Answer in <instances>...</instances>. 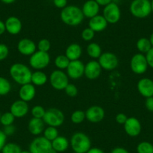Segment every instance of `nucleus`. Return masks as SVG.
<instances>
[{
  "label": "nucleus",
  "mask_w": 153,
  "mask_h": 153,
  "mask_svg": "<svg viewBox=\"0 0 153 153\" xmlns=\"http://www.w3.org/2000/svg\"><path fill=\"white\" fill-rule=\"evenodd\" d=\"M85 64L80 59L70 61L66 68V74L69 78L72 80H78L84 75Z\"/></svg>",
  "instance_id": "12"
},
{
  "label": "nucleus",
  "mask_w": 153,
  "mask_h": 153,
  "mask_svg": "<svg viewBox=\"0 0 153 153\" xmlns=\"http://www.w3.org/2000/svg\"><path fill=\"white\" fill-rule=\"evenodd\" d=\"M86 120L92 123H98L105 117V111L98 105H92L85 111Z\"/></svg>",
  "instance_id": "14"
},
{
  "label": "nucleus",
  "mask_w": 153,
  "mask_h": 153,
  "mask_svg": "<svg viewBox=\"0 0 153 153\" xmlns=\"http://www.w3.org/2000/svg\"><path fill=\"white\" fill-rule=\"evenodd\" d=\"M86 120V113L85 111L81 110H74L71 115V121L72 123L78 125L84 122Z\"/></svg>",
  "instance_id": "30"
},
{
  "label": "nucleus",
  "mask_w": 153,
  "mask_h": 153,
  "mask_svg": "<svg viewBox=\"0 0 153 153\" xmlns=\"http://www.w3.org/2000/svg\"><path fill=\"white\" fill-rule=\"evenodd\" d=\"M149 67L153 68V48H152L145 55Z\"/></svg>",
  "instance_id": "42"
},
{
  "label": "nucleus",
  "mask_w": 153,
  "mask_h": 153,
  "mask_svg": "<svg viewBox=\"0 0 153 153\" xmlns=\"http://www.w3.org/2000/svg\"><path fill=\"white\" fill-rule=\"evenodd\" d=\"M108 26V23L103 15H98L89 19V27L95 32H101L105 30Z\"/></svg>",
  "instance_id": "22"
},
{
  "label": "nucleus",
  "mask_w": 153,
  "mask_h": 153,
  "mask_svg": "<svg viewBox=\"0 0 153 153\" xmlns=\"http://www.w3.org/2000/svg\"><path fill=\"white\" fill-rule=\"evenodd\" d=\"M95 1L99 5V6L103 7H105L106 5H109L113 2V0H95Z\"/></svg>",
  "instance_id": "48"
},
{
  "label": "nucleus",
  "mask_w": 153,
  "mask_h": 153,
  "mask_svg": "<svg viewBox=\"0 0 153 153\" xmlns=\"http://www.w3.org/2000/svg\"><path fill=\"white\" fill-rule=\"evenodd\" d=\"M59 135V131L57 128L53 127V126H48L45 128L43 131V136L51 142L55 140Z\"/></svg>",
  "instance_id": "32"
},
{
  "label": "nucleus",
  "mask_w": 153,
  "mask_h": 153,
  "mask_svg": "<svg viewBox=\"0 0 153 153\" xmlns=\"http://www.w3.org/2000/svg\"><path fill=\"white\" fill-rule=\"evenodd\" d=\"M51 143H52L53 149H54L58 153L67 151L70 146V141L65 137L59 136V135L55 140H53Z\"/></svg>",
  "instance_id": "25"
},
{
  "label": "nucleus",
  "mask_w": 153,
  "mask_h": 153,
  "mask_svg": "<svg viewBox=\"0 0 153 153\" xmlns=\"http://www.w3.org/2000/svg\"><path fill=\"white\" fill-rule=\"evenodd\" d=\"M101 68L110 71L117 68L120 64V60L117 56L112 52H104L101 53L98 59Z\"/></svg>",
  "instance_id": "10"
},
{
  "label": "nucleus",
  "mask_w": 153,
  "mask_h": 153,
  "mask_svg": "<svg viewBox=\"0 0 153 153\" xmlns=\"http://www.w3.org/2000/svg\"><path fill=\"white\" fill-rule=\"evenodd\" d=\"M17 48L21 55L30 56L37 51V45L32 39L24 38L19 41Z\"/></svg>",
  "instance_id": "16"
},
{
  "label": "nucleus",
  "mask_w": 153,
  "mask_h": 153,
  "mask_svg": "<svg viewBox=\"0 0 153 153\" xmlns=\"http://www.w3.org/2000/svg\"><path fill=\"white\" fill-rule=\"evenodd\" d=\"M49 82L54 89L58 91L64 90L69 83V77L67 74L62 70H54L49 76Z\"/></svg>",
  "instance_id": "7"
},
{
  "label": "nucleus",
  "mask_w": 153,
  "mask_h": 153,
  "mask_svg": "<svg viewBox=\"0 0 153 153\" xmlns=\"http://www.w3.org/2000/svg\"><path fill=\"white\" fill-rule=\"evenodd\" d=\"M123 126L125 132L131 137H137L142 131V125L140 120L136 117H128L127 121Z\"/></svg>",
  "instance_id": "13"
},
{
  "label": "nucleus",
  "mask_w": 153,
  "mask_h": 153,
  "mask_svg": "<svg viewBox=\"0 0 153 153\" xmlns=\"http://www.w3.org/2000/svg\"><path fill=\"white\" fill-rule=\"evenodd\" d=\"M149 39L150 42H151L152 46V48H153V32L151 34V35H150V37H149Z\"/></svg>",
  "instance_id": "52"
},
{
  "label": "nucleus",
  "mask_w": 153,
  "mask_h": 153,
  "mask_svg": "<svg viewBox=\"0 0 153 153\" xmlns=\"http://www.w3.org/2000/svg\"><path fill=\"white\" fill-rule=\"evenodd\" d=\"M45 122L42 119L32 117L28 123V130L31 134L34 136H39L45 130Z\"/></svg>",
  "instance_id": "23"
},
{
  "label": "nucleus",
  "mask_w": 153,
  "mask_h": 153,
  "mask_svg": "<svg viewBox=\"0 0 153 153\" xmlns=\"http://www.w3.org/2000/svg\"><path fill=\"white\" fill-rule=\"evenodd\" d=\"M148 63L144 54L138 53L134 54L130 60V68L132 72L141 75L145 74L148 69Z\"/></svg>",
  "instance_id": "11"
},
{
  "label": "nucleus",
  "mask_w": 153,
  "mask_h": 153,
  "mask_svg": "<svg viewBox=\"0 0 153 153\" xmlns=\"http://www.w3.org/2000/svg\"><path fill=\"white\" fill-rule=\"evenodd\" d=\"M70 146L74 152L86 153L92 147V142L86 134L76 132L71 137Z\"/></svg>",
  "instance_id": "3"
},
{
  "label": "nucleus",
  "mask_w": 153,
  "mask_h": 153,
  "mask_svg": "<svg viewBox=\"0 0 153 153\" xmlns=\"http://www.w3.org/2000/svg\"><path fill=\"white\" fill-rule=\"evenodd\" d=\"M95 32L90 28H85L81 32V38L84 42H91L95 38Z\"/></svg>",
  "instance_id": "38"
},
{
  "label": "nucleus",
  "mask_w": 153,
  "mask_h": 153,
  "mask_svg": "<svg viewBox=\"0 0 153 153\" xmlns=\"http://www.w3.org/2000/svg\"><path fill=\"white\" fill-rule=\"evenodd\" d=\"M21 147L15 143H6L2 149V153H20Z\"/></svg>",
  "instance_id": "34"
},
{
  "label": "nucleus",
  "mask_w": 153,
  "mask_h": 153,
  "mask_svg": "<svg viewBox=\"0 0 153 153\" xmlns=\"http://www.w3.org/2000/svg\"><path fill=\"white\" fill-rule=\"evenodd\" d=\"M64 90L65 92L66 95L68 97H71V98L76 97L78 94V89L73 83H68Z\"/></svg>",
  "instance_id": "39"
},
{
  "label": "nucleus",
  "mask_w": 153,
  "mask_h": 153,
  "mask_svg": "<svg viewBox=\"0 0 153 153\" xmlns=\"http://www.w3.org/2000/svg\"><path fill=\"white\" fill-rule=\"evenodd\" d=\"M127 120L128 117L123 113H117V114L116 115V117H115L116 122L120 125H124L125 123H126V122L127 121Z\"/></svg>",
  "instance_id": "41"
},
{
  "label": "nucleus",
  "mask_w": 153,
  "mask_h": 153,
  "mask_svg": "<svg viewBox=\"0 0 153 153\" xmlns=\"http://www.w3.org/2000/svg\"><path fill=\"white\" fill-rule=\"evenodd\" d=\"M145 107L148 111L153 112V97L146 98Z\"/></svg>",
  "instance_id": "45"
},
{
  "label": "nucleus",
  "mask_w": 153,
  "mask_h": 153,
  "mask_svg": "<svg viewBox=\"0 0 153 153\" xmlns=\"http://www.w3.org/2000/svg\"><path fill=\"white\" fill-rule=\"evenodd\" d=\"M83 54V49L79 44L72 43L67 47L65 55L70 61L80 59Z\"/></svg>",
  "instance_id": "24"
},
{
  "label": "nucleus",
  "mask_w": 153,
  "mask_h": 153,
  "mask_svg": "<svg viewBox=\"0 0 153 153\" xmlns=\"http://www.w3.org/2000/svg\"><path fill=\"white\" fill-rule=\"evenodd\" d=\"M4 131V133L6 134V136H11L13 135L16 131V128L14 127L13 125H10V126H4V129L2 130Z\"/></svg>",
  "instance_id": "44"
},
{
  "label": "nucleus",
  "mask_w": 153,
  "mask_h": 153,
  "mask_svg": "<svg viewBox=\"0 0 153 153\" xmlns=\"http://www.w3.org/2000/svg\"><path fill=\"white\" fill-rule=\"evenodd\" d=\"M11 90V84L9 80L0 76V96L7 95Z\"/></svg>",
  "instance_id": "31"
},
{
  "label": "nucleus",
  "mask_w": 153,
  "mask_h": 153,
  "mask_svg": "<svg viewBox=\"0 0 153 153\" xmlns=\"http://www.w3.org/2000/svg\"><path fill=\"white\" fill-rule=\"evenodd\" d=\"M53 3L54 6L56 7L57 8L63 9L67 6L68 0H53Z\"/></svg>",
  "instance_id": "43"
},
{
  "label": "nucleus",
  "mask_w": 153,
  "mask_h": 153,
  "mask_svg": "<svg viewBox=\"0 0 153 153\" xmlns=\"http://www.w3.org/2000/svg\"><path fill=\"white\" fill-rule=\"evenodd\" d=\"M6 141H7L6 134L4 133L3 131L0 130V152L2 151L4 146L6 144Z\"/></svg>",
  "instance_id": "46"
},
{
  "label": "nucleus",
  "mask_w": 153,
  "mask_h": 153,
  "mask_svg": "<svg viewBox=\"0 0 153 153\" xmlns=\"http://www.w3.org/2000/svg\"><path fill=\"white\" fill-rule=\"evenodd\" d=\"M73 153H77V152H74Z\"/></svg>",
  "instance_id": "56"
},
{
  "label": "nucleus",
  "mask_w": 153,
  "mask_h": 153,
  "mask_svg": "<svg viewBox=\"0 0 153 153\" xmlns=\"http://www.w3.org/2000/svg\"><path fill=\"white\" fill-rule=\"evenodd\" d=\"M60 18L63 23L69 26H77L83 23L84 15L81 8L76 5H67L62 9Z\"/></svg>",
  "instance_id": "1"
},
{
  "label": "nucleus",
  "mask_w": 153,
  "mask_h": 153,
  "mask_svg": "<svg viewBox=\"0 0 153 153\" xmlns=\"http://www.w3.org/2000/svg\"><path fill=\"white\" fill-rule=\"evenodd\" d=\"M46 110L42 105H35L31 110V114L32 117L38 119H43Z\"/></svg>",
  "instance_id": "36"
},
{
  "label": "nucleus",
  "mask_w": 153,
  "mask_h": 153,
  "mask_svg": "<svg viewBox=\"0 0 153 153\" xmlns=\"http://www.w3.org/2000/svg\"><path fill=\"white\" fill-rule=\"evenodd\" d=\"M86 153H105L104 152V150H102L101 149L98 148V147H91L89 149V151Z\"/></svg>",
  "instance_id": "49"
},
{
  "label": "nucleus",
  "mask_w": 153,
  "mask_h": 153,
  "mask_svg": "<svg viewBox=\"0 0 153 153\" xmlns=\"http://www.w3.org/2000/svg\"><path fill=\"white\" fill-rule=\"evenodd\" d=\"M29 65L36 71H42L46 68L51 63V56L48 52L36 51L29 59Z\"/></svg>",
  "instance_id": "6"
},
{
  "label": "nucleus",
  "mask_w": 153,
  "mask_h": 153,
  "mask_svg": "<svg viewBox=\"0 0 153 153\" xmlns=\"http://www.w3.org/2000/svg\"><path fill=\"white\" fill-rule=\"evenodd\" d=\"M14 120H15V117L11 112H5L3 114L1 115L0 123L3 126H10V125H13Z\"/></svg>",
  "instance_id": "35"
},
{
  "label": "nucleus",
  "mask_w": 153,
  "mask_h": 153,
  "mask_svg": "<svg viewBox=\"0 0 153 153\" xmlns=\"http://www.w3.org/2000/svg\"><path fill=\"white\" fill-rule=\"evenodd\" d=\"M136 47L137 51L143 54H146L152 48L149 39L147 38H139L136 43Z\"/></svg>",
  "instance_id": "28"
},
{
  "label": "nucleus",
  "mask_w": 153,
  "mask_h": 153,
  "mask_svg": "<svg viewBox=\"0 0 153 153\" xmlns=\"http://www.w3.org/2000/svg\"><path fill=\"white\" fill-rule=\"evenodd\" d=\"M102 15L108 24H116L121 19V10L116 2H112L104 7Z\"/></svg>",
  "instance_id": "9"
},
{
  "label": "nucleus",
  "mask_w": 153,
  "mask_h": 153,
  "mask_svg": "<svg viewBox=\"0 0 153 153\" xmlns=\"http://www.w3.org/2000/svg\"><path fill=\"white\" fill-rule=\"evenodd\" d=\"M0 119H1V114H0Z\"/></svg>",
  "instance_id": "55"
},
{
  "label": "nucleus",
  "mask_w": 153,
  "mask_h": 153,
  "mask_svg": "<svg viewBox=\"0 0 153 153\" xmlns=\"http://www.w3.org/2000/svg\"><path fill=\"white\" fill-rule=\"evenodd\" d=\"M51 42L47 38H42L37 44V50L42 52H48L51 50Z\"/></svg>",
  "instance_id": "37"
},
{
  "label": "nucleus",
  "mask_w": 153,
  "mask_h": 153,
  "mask_svg": "<svg viewBox=\"0 0 153 153\" xmlns=\"http://www.w3.org/2000/svg\"><path fill=\"white\" fill-rule=\"evenodd\" d=\"M129 10L131 14L136 18H146L152 13L151 2L149 0H133Z\"/></svg>",
  "instance_id": "4"
},
{
  "label": "nucleus",
  "mask_w": 153,
  "mask_h": 153,
  "mask_svg": "<svg viewBox=\"0 0 153 153\" xmlns=\"http://www.w3.org/2000/svg\"><path fill=\"white\" fill-rule=\"evenodd\" d=\"M9 54V49L5 44H0V62L6 59Z\"/></svg>",
  "instance_id": "40"
},
{
  "label": "nucleus",
  "mask_w": 153,
  "mask_h": 153,
  "mask_svg": "<svg viewBox=\"0 0 153 153\" xmlns=\"http://www.w3.org/2000/svg\"><path fill=\"white\" fill-rule=\"evenodd\" d=\"M6 32L11 35H18L23 29L22 21L15 16L8 17L5 22Z\"/></svg>",
  "instance_id": "19"
},
{
  "label": "nucleus",
  "mask_w": 153,
  "mask_h": 153,
  "mask_svg": "<svg viewBox=\"0 0 153 153\" xmlns=\"http://www.w3.org/2000/svg\"><path fill=\"white\" fill-rule=\"evenodd\" d=\"M42 120L45 124L48 125V126L58 128L62 126L65 120V117L61 110L53 107L46 110Z\"/></svg>",
  "instance_id": "5"
},
{
  "label": "nucleus",
  "mask_w": 153,
  "mask_h": 153,
  "mask_svg": "<svg viewBox=\"0 0 153 153\" xmlns=\"http://www.w3.org/2000/svg\"><path fill=\"white\" fill-rule=\"evenodd\" d=\"M137 89L138 92L144 98L153 97V80L147 77L141 78L137 82Z\"/></svg>",
  "instance_id": "18"
},
{
  "label": "nucleus",
  "mask_w": 153,
  "mask_h": 153,
  "mask_svg": "<svg viewBox=\"0 0 153 153\" xmlns=\"http://www.w3.org/2000/svg\"><path fill=\"white\" fill-rule=\"evenodd\" d=\"M2 3L6 4V5H10V4H12L15 2L16 0H0Z\"/></svg>",
  "instance_id": "51"
},
{
  "label": "nucleus",
  "mask_w": 153,
  "mask_h": 153,
  "mask_svg": "<svg viewBox=\"0 0 153 153\" xmlns=\"http://www.w3.org/2000/svg\"><path fill=\"white\" fill-rule=\"evenodd\" d=\"M52 148L51 141L44 136H38L30 143L29 150L32 153H50Z\"/></svg>",
  "instance_id": "8"
},
{
  "label": "nucleus",
  "mask_w": 153,
  "mask_h": 153,
  "mask_svg": "<svg viewBox=\"0 0 153 153\" xmlns=\"http://www.w3.org/2000/svg\"><path fill=\"white\" fill-rule=\"evenodd\" d=\"M69 63H70V60L68 59V57L65 55H59L54 59V65L57 69L59 70H65L68 68Z\"/></svg>",
  "instance_id": "29"
},
{
  "label": "nucleus",
  "mask_w": 153,
  "mask_h": 153,
  "mask_svg": "<svg viewBox=\"0 0 153 153\" xmlns=\"http://www.w3.org/2000/svg\"><path fill=\"white\" fill-rule=\"evenodd\" d=\"M5 32H6V28H5V22L0 20V35H3Z\"/></svg>",
  "instance_id": "50"
},
{
  "label": "nucleus",
  "mask_w": 153,
  "mask_h": 153,
  "mask_svg": "<svg viewBox=\"0 0 153 153\" xmlns=\"http://www.w3.org/2000/svg\"><path fill=\"white\" fill-rule=\"evenodd\" d=\"M137 153H153V144L149 141H142L137 146Z\"/></svg>",
  "instance_id": "33"
},
{
  "label": "nucleus",
  "mask_w": 153,
  "mask_h": 153,
  "mask_svg": "<svg viewBox=\"0 0 153 153\" xmlns=\"http://www.w3.org/2000/svg\"><path fill=\"white\" fill-rule=\"evenodd\" d=\"M49 80V77L42 71H35L32 72V77H31V83L35 86H42L46 84Z\"/></svg>",
  "instance_id": "26"
},
{
  "label": "nucleus",
  "mask_w": 153,
  "mask_h": 153,
  "mask_svg": "<svg viewBox=\"0 0 153 153\" xmlns=\"http://www.w3.org/2000/svg\"><path fill=\"white\" fill-rule=\"evenodd\" d=\"M20 153H32L29 150H22Z\"/></svg>",
  "instance_id": "53"
},
{
  "label": "nucleus",
  "mask_w": 153,
  "mask_h": 153,
  "mask_svg": "<svg viewBox=\"0 0 153 153\" xmlns=\"http://www.w3.org/2000/svg\"><path fill=\"white\" fill-rule=\"evenodd\" d=\"M152 144H153V143H152Z\"/></svg>",
  "instance_id": "57"
},
{
  "label": "nucleus",
  "mask_w": 153,
  "mask_h": 153,
  "mask_svg": "<svg viewBox=\"0 0 153 153\" xmlns=\"http://www.w3.org/2000/svg\"><path fill=\"white\" fill-rule=\"evenodd\" d=\"M110 153H130L128 150L126 149L124 147L121 146H117L113 148V149L110 151Z\"/></svg>",
  "instance_id": "47"
},
{
  "label": "nucleus",
  "mask_w": 153,
  "mask_h": 153,
  "mask_svg": "<svg viewBox=\"0 0 153 153\" xmlns=\"http://www.w3.org/2000/svg\"><path fill=\"white\" fill-rule=\"evenodd\" d=\"M102 70L98 61L95 59L90 60L85 64L84 76L89 80H96L101 76Z\"/></svg>",
  "instance_id": "15"
},
{
  "label": "nucleus",
  "mask_w": 153,
  "mask_h": 153,
  "mask_svg": "<svg viewBox=\"0 0 153 153\" xmlns=\"http://www.w3.org/2000/svg\"><path fill=\"white\" fill-rule=\"evenodd\" d=\"M36 95V88L32 83H26V84L20 86L19 89V97L20 99L29 102L32 101Z\"/></svg>",
  "instance_id": "20"
},
{
  "label": "nucleus",
  "mask_w": 153,
  "mask_h": 153,
  "mask_svg": "<svg viewBox=\"0 0 153 153\" xmlns=\"http://www.w3.org/2000/svg\"><path fill=\"white\" fill-rule=\"evenodd\" d=\"M29 111V107L28 102L21 99L14 101L10 107V112L14 115L15 118H23L26 117Z\"/></svg>",
  "instance_id": "17"
},
{
  "label": "nucleus",
  "mask_w": 153,
  "mask_h": 153,
  "mask_svg": "<svg viewBox=\"0 0 153 153\" xmlns=\"http://www.w3.org/2000/svg\"><path fill=\"white\" fill-rule=\"evenodd\" d=\"M151 8H152V12L153 13V0H152V2H151Z\"/></svg>",
  "instance_id": "54"
},
{
  "label": "nucleus",
  "mask_w": 153,
  "mask_h": 153,
  "mask_svg": "<svg viewBox=\"0 0 153 153\" xmlns=\"http://www.w3.org/2000/svg\"><path fill=\"white\" fill-rule=\"evenodd\" d=\"M86 53L90 58L93 59H96L100 57L102 53V50L101 46L98 43L91 42L86 47Z\"/></svg>",
  "instance_id": "27"
},
{
  "label": "nucleus",
  "mask_w": 153,
  "mask_h": 153,
  "mask_svg": "<svg viewBox=\"0 0 153 153\" xmlns=\"http://www.w3.org/2000/svg\"><path fill=\"white\" fill-rule=\"evenodd\" d=\"M32 74L31 69L21 62L14 63L9 69V74L12 80L20 86L31 83Z\"/></svg>",
  "instance_id": "2"
},
{
  "label": "nucleus",
  "mask_w": 153,
  "mask_h": 153,
  "mask_svg": "<svg viewBox=\"0 0 153 153\" xmlns=\"http://www.w3.org/2000/svg\"><path fill=\"white\" fill-rule=\"evenodd\" d=\"M81 10L84 17L90 19L98 15L100 11V6L95 0H87L83 5Z\"/></svg>",
  "instance_id": "21"
}]
</instances>
